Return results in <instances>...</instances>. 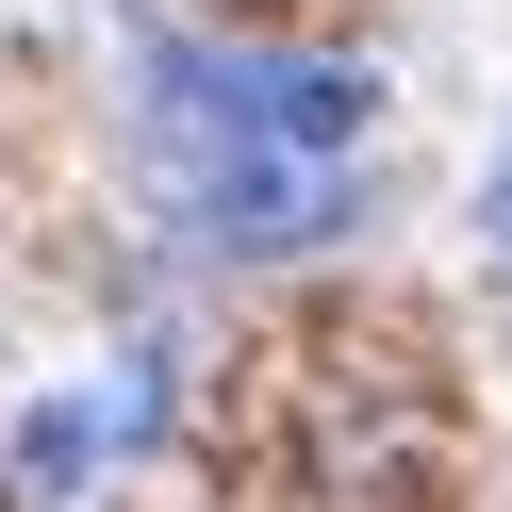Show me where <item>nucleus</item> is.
I'll list each match as a JSON object with an SVG mask.
<instances>
[{"mask_svg":"<svg viewBox=\"0 0 512 512\" xmlns=\"http://www.w3.org/2000/svg\"><path fill=\"white\" fill-rule=\"evenodd\" d=\"M149 116H166V149L232 133V149H314V166H347L380 116V83L347 67V50H166L149 67Z\"/></svg>","mask_w":512,"mask_h":512,"instance_id":"nucleus-1","label":"nucleus"},{"mask_svg":"<svg viewBox=\"0 0 512 512\" xmlns=\"http://www.w3.org/2000/svg\"><path fill=\"white\" fill-rule=\"evenodd\" d=\"M479 232H496V248H512V149H496V182H479Z\"/></svg>","mask_w":512,"mask_h":512,"instance_id":"nucleus-2","label":"nucleus"}]
</instances>
